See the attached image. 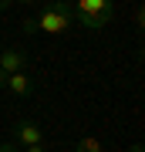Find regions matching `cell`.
<instances>
[{"instance_id": "cell-5", "label": "cell", "mask_w": 145, "mask_h": 152, "mask_svg": "<svg viewBox=\"0 0 145 152\" xmlns=\"http://www.w3.org/2000/svg\"><path fill=\"white\" fill-rule=\"evenodd\" d=\"M0 71H4V75L27 71V51H20V48H0Z\"/></svg>"}, {"instance_id": "cell-8", "label": "cell", "mask_w": 145, "mask_h": 152, "mask_svg": "<svg viewBox=\"0 0 145 152\" xmlns=\"http://www.w3.org/2000/svg\"><path fill=\"white\" fill-rule=\"evenodd\" d=\"M20 152H47V145H44V142H34V145H24Z\"/></svg>"}, {"instance_id": "cell-4", "label": "cell", "mask_w": 145, "mask_h": 152, "mask_svg": "<svg viewBox=\"0 0 145 152\" xmlns=\"http://www.w3.org/2000/svg\"><path fill=\"white\" fill-rule=\"evenodd\" d=\"M14 145H34V142H44V129H41V125L37 122H17L14 125Z\"/></svg>"}, {"instance_id": "cell-10", "label": "cell", "mask_w": 145, "mask_h": 152, "mask_svg": "<svg viewBox=\"0 0 145 152\" xmlns=\"http://www.w3.org/2000/svg\"><path fill=\"white\" fill-rule=\"evenodd\" d=\"M14 4H24V7H37V0H14Z\"/></svg>"}, {"instance_id": "cell-12", "label": "cell", "mask_w": 145, "mask_h": 152, "mask_svg": "<svg viewBox=\"0 0 145 152\" xmlns=\"http://www.w3.org/2000/svg\"><path fill=\"white\" fill-rule=\"evenodd\" d=\"M128 152H142V142H135V145H132V149H128Z\"/></svg>"}, {"instance_id": "cell-3", "label": "cell", "mask_w": 145, "mask_h": 152, "mask_svg": "<svg viewBox=\"0 0 145 152\" xmlns=\"http://www.w3.org/2000/svg\"><path fill=\"white\" fill-rule=\"evenodd\" d=\"M4 91L10 95V98H31V91H34V78L27 75V71H14V75H7Z\"/></svg>"}, {"instance_id": "cell-13", "label": "cell", "mask_w": 145, "mask_h": 152, "mask_svg": "<svg viewBox=\"0 0 145 152\" xmlns=\"http://www.w3.org/2000/svg\"><path fill=\"white\" fill-rule=\"evenodd\" d=\"M4 81H7V75H4V71H0V91H4Z\"/></svg>"}, {"instance_id": "cell-1", "label": "cell", "mask_w": 145, "mask_h": 152, "mask_svg": "<svg viewBox=\"0 0 145 152\" xmlns=\"http://www.w3.org/2000/svg\"><path fill=\"white\" fill-rule=\"evenodd\" d=\"M31 20H34V31L41 34H68L74 27L71 0H37V14Z\"/></svg>"}, {"instance_id": "cell-7", "label": "cell", "mask_w": 145, "mask_h": 152, "mask_svg": "<svg viewBox=\"0 0 145 152\" xmlns=\"http://www.w3.org/2000/svg\"><path fill=\"white\" fill-rule=\"evenodd\" d=\"M142 24H145V10H142V4L135 7V31L142 34Z\"/></svg>"}, {"instance_id": "cell-6", "label": "cell", "mask_w": 145, "mask_h": 152, "mask_svg": "<svg viewBox=\"0 0 145 152\" xmlns=\"http://www.w3.org/2000/svg\"><path fill=\"white\" fill-rule=\"evenodd\" d=\"M74 152H105V145H101V139H95V135H85L74 145Z\"/></svg>"}, {"instance_id": "cell-11", "label": "cell", "mask_w": 145, "mask_h": 152, "mask_svg": "<svg viewBox=\"0 0 145 152\" xmlns=\"http://www.w3.org/2000/svg\"><path fill=\"white\" fill-rule=\"evenodd\" d=\"M7 7H14V0H0V10H7Z\"/></svg>"}, {"instance_id": "cell-2", "label": "cell", "mask_w": 145, "mask_h": 152, "mask_svg": "<svg viewBox=\"0 0 145 152\" xmlns=\"http://www.w3.org/2000/svg\"><path fill=\"white\" fill-rule=\"evenodd\" d=\"M71 10H74V27L101 31L115 17V0H74Z\"/></svg>"}, {"instance_id": "cell-9", "label": "cell", "mask_w": 145, "mask_h": 152, "mask_svg": "<svg viewBox=\"0 0 145 152\" xmlns=\"http://www.w3.org/2000/svg\"><path fill=\"white\" fill-rule=\"evenodd\" d=\"M0 152H20V145H14V142H0Z\"/></svg>"}]
</instances>
